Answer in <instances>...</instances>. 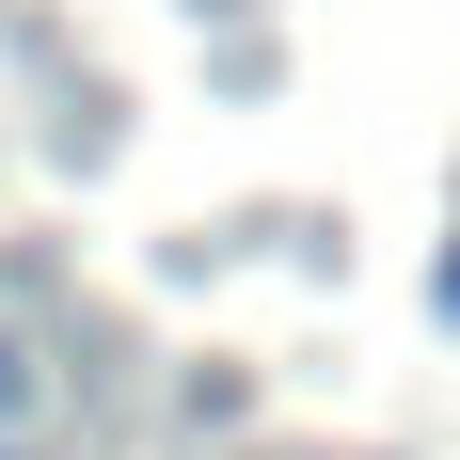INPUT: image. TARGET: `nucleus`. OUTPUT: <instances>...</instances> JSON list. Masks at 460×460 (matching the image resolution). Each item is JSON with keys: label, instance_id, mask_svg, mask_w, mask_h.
Wrapping results in <instances>:
<instances>
[{"label": "nucleus", "instance_id": "obj_1", "mask_svg": "<svg viewBox=\"0 0 460 460\" xmlns=\"http://www.w3.org/2000/svg\"><path fill=\"white\" fill-rule=\"evenodd\" d=\"M445 302H460V254H445Z\"/></svg>", "mask_w": 460, "mask_h": 460}]
</instances>
